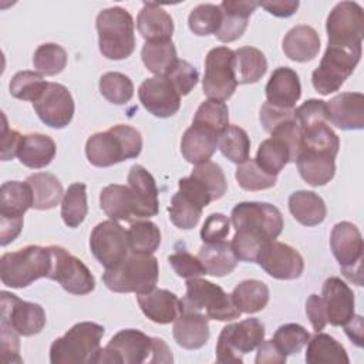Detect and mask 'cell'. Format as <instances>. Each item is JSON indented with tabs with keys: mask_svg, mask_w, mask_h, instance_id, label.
Wrapping results in <instances>:
<instances>
[{
	"mask_svg": "<svg viewBox=\"0 0 364 364\" xmlns=\"http://www.w3.org/2000/svg\"><path fill=\"white\" fill-rule=\"evenodd\" d=\"M169 347L162 338L149 337L135 328L118 331L108 344L101 348L97 364H142L172 363Z\"/></svg>",
	"mask_w": 364,
	"mask_h": 364,
	"instance_id": "cell-1",
	"label": "cell"
},
{
	"mask_svg": "<svg viewBox=\"0 0 364 364\" xmlns=\"http://www.w3.org/2000/svg\"><path fill=\"white\" fill-rule=\"evenodd\" d=\"M142 151V136L131 125L118 124L108 131L92 134L85 142V155L91 165L108 168L136 158Z\"/></svg>",
	"mask_w": 364,
	"mask_h": 364,
	"instance_id": "cell-2",
	"label": "cell"
},
{
	"mask_svg": "<svg viewBox=\"0 0 364 364\" xmlns=\"http://www.w3.org/2000/svg\"><path fill=\"white\" fill-rule=\"evenodd\" d=\"M105 328L92 321L74 324L50 347L51 364H97Z\"/></svg>",
	"mask_w": 364,
	"mask_h": 364,
	"instance_id": "cell-3",
	"label": "cell"
},
{
	"mask_svg": "<svg viewBox=\"0 0 364 364\" xmlns=\"http://www.w3.org/2000/svg\"><path fill=\"white\" fill-rule=\"evenodd\" d=\"M159 277L158 260L152 255H129L117 266L105 269L104 284L115 293H148L156 287Z\"/></svg>",
	"mask_w": 364,
	"mask_h": 364,
	"instance_id": "cell-4",
	"label": "cell"
},
{
	"mask_svg": "<svg viewBox=\"0 0 364 364\" xmlns=\"http://www.w3.org/2000/svg\"><path fill=\"white\" fill-rule=\"evenodd\" d=\"M95 27L98 31L100 53L108 60L128 58L135 50L134 18L122 7H108L98 13Z\"/></svg>",
	"mask_w": 364,
	"mask_h": 364,
	"instance_id": "cell-5",
	"label": "cell"
},
{
	"mask_svg": "<svg viewBox=\"0 0 364 364\" xmlns=\"http://www.w3.org/2000/svg\"><path fill=\"white\" fill-rule=\"evenodd\" d=\"M51 269L50 247L28 245L16 252L4 253L0 259V279L11 289H23L33 282L48 277Z\"/></svg>",
	"mask_w": 364,
	"mask_h": 364,
	"instance_id": "cell-6",
	"label": "cell"
},
{
	"mask_svg": "<svg viewBox=\"0 0 364 364\" xmlns=\"http://www.w3.org/2000/svg\"><path fill=\"white\" fill-rule=\"evenodd\" d=\"M182 304L183 310H205L208 318L219 321H230L242 314L230 294L220 286L200 277L186 280V294L182 299Z\"/></svg>",
	"mask_w": 364,
	"mask_h": 364,
	"instance_id": "cell-7",
	"label": "cell"
},
{
	"mask_svg": "<svg viewBox=\"0 0 364 364\" xmlns=\"http://www.w3.org/2000/svg\"><path fill=\"white\" fill-rule=\"evenodd\" d=\"M236 233L256 237L263 242L274 240L283 230L282 212L266 202H240L230 213Z\"/></svg>",
	"mask_w": 364,
	"mask_h": 364,
	"instance_id": "cell-8",
	"label": "cell"
},
{
	"mask_svg": "<svg viewBox=\"0 0 364 364\" xmlns=\"http://www.w3.org/2000/svg\"><path fill=\"white\" fill-rule=\"evenodd\" d=\"M361 51V46H327L318 67L311 74V84L314 90L321 95L338 91L360 63Z\"/></svg>",
	"mask_w": 364,
	"mask_h": 364,
	"instance_id": "cell-9",
	"label": "cell"
},
{
	"mask_svg": "<svg viewBox=\"0 0 364 364\" xmlns=\"http://www.w3.org/2000/svg\"><path fill=\"white\" fill-rule=\"evenodd\" d=\"M264 340V326L250 317L225 326L216 343V360L220 364H242L243 354L253 351Z\"/></svg>",
	"mask_w": 364,
	"mask_h": 364,
	"instance_id": "cell-10",
	"label": "cell"
},
{
	"mask_svg": "<svg viewBox=\"0 0 364 364\" xmlns=\"http://www.w3.org/2000/svg\"><path fill=\"white\" fill-rule=\"evenodd\" d=\"M330 247L337 259L343 276L357 286H363V236L351 222L334 225L330 236Z\"/></svg>",
	"mask_w": 364,
	"mask_h": 364,
	"instance_id": "cell-11",
	"label": "cell"
},
{
	"mask_svg": "<svg viewBox=\"0 0 364 364\" xmlns=\"http://www.w3.org/2000/svg\"><path fill=\"white\" fill-rule=\"evenodd\" d=\"M235 51L228 47L212 48L205 60L202 88L209 100L226 101L236 91Z\"/></svg>",
	"mask_w": 364,
	"mask_h": 364,
	"instance_id": "cell-12",
	"label": "cell"
},
{
	"mask_svg": "<svg viewBox=\"0 0 364 364\" xmlns=\"http://www.w3.org/2000/svg\"><path fill=\"white\" fill-rule=\"evenodd\" d=\"M328 46L358 47L364 37V13L358 3L340 1L330 11L326 23Z\"/></svg>",
	"mask_w": 364,
	"mask_h": 364,
	"instance_id": "cell-13",
	"label": "cell"
},
{
	"mask_svg": "<svg viewBox=\"0 0 364 364\" xmlns=\"http://www.w3.org/2000/svg\"><path fill=\"white\" fill-rule=\"evenodd\" d=\"M48 247L51 252L48 279L58 282L61 287L71 294L84 296L91 293L95 287V279L84 262L61 246L53 245Z\"/></svg>",
	"mask_w": 364,
	"mask_h": 364,
	"instance_id": "cell-14",
	"label": "cell"
},
{
	"mask_svg": "<svg viewBox=\"0 0 364 364\" xmlns=\"http://www.w3.org/2000/svg\"><path fill=\"white\" fill-rule=\"evenodd\" d=\"M90 249L94 257L105 267H114L129 255L127 230L117 220L98 223L90 236Z\"/></svg>",
	"mask_w": 364,
	"mask_h": 364,
	"instance_id": "cell-15",
	"label": "cell"
},
{
	"mask_svg": "<svg viewBox=\"0 0 364 364\" xmlns=\"http://www.w3.org/2000/svg\"><path fill=\"white\" fill-rule=\"evenodd\" d=\"M1 299V320L13 327L20 336L30 337L38 334L46 326L44 309L31 301L18 299L16 294L9 291L0 293Z\"/></svg>",
	"mask_w": 364,
	"mask_h": 364,
	"instance_id": "cell-16",
	"label": "cell"
},
{
	"mask_svg": "<svg viewBox=\"0 0 364 364\" xmlns=\"http://www.w3.org/2000/svg\"><path fill=\"white\" fill-rule=\"evenodd\" d=\"M256 262L269 276L279 280L299 279L304 270L301 255L290 245L276 239L263 246Z\"/></svg>",
	"mask_w": 364,
	"mask_h": 364,
	"instance_id": "cell-17",
	"label": "cell"
},
{
	"mask_svg": "<svg viewBox=\"0 0 364 364\" xmlns=\"http://www.w3.org/2000/svg\"><path fill=\"white\" fill-rule=\"evenodd\" d=\"M38 118L48 127L65 128L74 117V100L67 87L58 82H48L40 98L33 102Z\"/></svg>",
	"mask_w": 364,
	"mask_h": 364,
	"instance_id": "cell-18",
	"label": "cell"
},
{
	"mask_svg": "<svg viewBox=\"0 0 364 364\" xmlns=\"http://www.w3.org/2000/svg\"><path fill=\"white\" fill-rule=\"evenodd\" d=\"M144 108L158 118H169L179 111L181 95L166 75L146 78L138 88Z\"/></svg>",
	"mask_w": 364,
	"mask_h": 364,
	"instance_id": "cell-19",
	"label": "cell"
},
{
	"mask_svg": "<svg viewBox=\"0 0 364 364\" xmlns=\"http://www.w3.org/2000/svg\"><path fill=\"white\" fill-rule=\"evenodd\" d=\"M321 300L324 304L327 323L340 327L354 316V293L340 277H328L321 287Z\"/></svg>",
	"mask_w": 364,
	"mask_h": 364,
	"instance_id": "cell-20",
	"label": "cell"
},
{
	"mask_svg": "<svg viewBox=\"0 0 364 364\" xmlns=\"http://www.w3.org/2000/svg\"><path fill=\"white\" fill-rule=\"evenodd\" d=\"M336 152L320 148L300 146L296 165L300 176L311 186L328 183L336 173Z\"/></svg>",
	"mask_w": 364,
	"mask_h": 364,
	"instance_id": "cell-21",
	"label": "cell"
},
{
	"mask_svg": "<svg viewBox=\"0 0 364 364\" xmlns=\"http://www.w3.org/2000/svg\"><path fill=\"white\" fill-rule=\"evenodd\" d=\"M327 121L344 131L364 128V95L341 92L326 102Z\"/></svg>",
	"mask_w": 364,
	"mask_h": 364,
	"instance_id": "cell-22",
	"label": "cell"
},
{
	"mask_svg": "<svg viewBox=\"0 0 364 364\" xmlns=\"http://www.w3.org/2000/svg\"><path fill=\"white\" fill-rule=\"evenodd\" d=\"M142 313L156 324H169L183 311L182 300L166 289H152L148 293L136 294Z\"/></svg>",
	"mask_w": 364,
	"mask_h": 364,
	"instance_id": "cell-23",
	"label": "cell"
},
{
	"mask_svg": "<svg viewBox=\"0 0 364 364\" xmlns=\"http://www.w3.org/2000/svg\"><path fill=\"white\" fill-rule=\"evenodd\" d=\"M128 186L135 200V218H152L159 212L158 188L154 176L142 166L134 165L128 172Z\"/></svg>",
	"mask_w": 364,
	"mask_h": 364,
	"instance_id": "cell-24",
	"label": "cell"
},
{
	"mask_svg": "<svg viewBox=\"0 0 364 364\" xmlns=\"http://www.w3.org/2000/svg\"><path fill=\"white\" fill-rule=\"evenodd\" d=\"M219 6L222 10V21L215 36L222 43H232L242 37L247 28L249 17L259 7V1L225 0Z\"/></svg>",
	"mask_w": 364,
	"mask_h": 364,
	"instance_id": "cell-25",
	"label": "cell"
},
{
	"mask_svg": "<svg viewBox=\"0 0 364 364\" xmlns=\"http://www.w3.org/2000/svg\"><path fill=\"white\" fill-rule=\"evenodd\" d=\"M266 102L270 105L293 109L301 95V84L294 70L277 67L266 84Z\"/></svg>",
	"mask_w": 364,
	"mask_h": 364,
	"instance_id": "cell-26",
	"label": "cell"
},
{
	"mask_svg": "<svg viewBox=\"0 0 364 364\" xmlns=\"http://www.w3.org/2000/svg\"><path fill=\"white\" fill-rule=\"evenodd\" d=\"M219 135L208 127L192 122L181 141L182 156L193 165L208 162L216 151Z\"/></svg>",
	"mask_w": 364,
	"mask_h": 364,
	"instance_id": "cell-27",
	"label": "cell"
},
{
	"mask_svg": "<svg viewBox=\"0 0 364 364\" xmlns=\"http://www.w3.org/2000/svg\"><path fill=\"white\" fill-rule=\"evenodd\" d=\"M206 314L183 310L173 321L172 334L178 346L186 350H198L209 340V324Z\"/></svg>",
	"mask_w": 364,
	"mask_h": 364,
	"instance_id": "cell-28",
	"label": "cell"
},
{
	"mask_svg": "<svg viewBox=\"0 0 364 364\" xmlns=\"http://www.w3.org/2000/svg\"><path fill=\"white\" fill-rule=\"evenodd\" d=\"M136 28L146 41H168L172 38L173 20L156 3H144L136 17Z\"/></svg>",
	"mask_w": 364,
	"mask_h": 364,
	"instance_id": "cell-29",
	"label": "cell"
},
{
	"mask_svg": "<svg viewBox=\"0 0 364 364\" xmlns=\"http://www.w3.org/2000/svg\"><path fill=\"white\" fill-rule=\"evenodd\" d=\"M282 47L286 57H289L291 61L306 63L318 54L320 37L313 27L299 24L287 31Z\"/></svg>",
	"mask_w": 364,
	"mask_h": 364,
	"instance_id": "cell-30",
	"label": "cell"
},
{
	"mask_svg": "<svg viewBox=\"0 0 364 364\" xmlns=\"http://www.w3.org/2000/svg\"><path fill=\"white\" fill-rule=\"evenodd\" d=\"M55 142L44 134L23 135V141L17 154L18 161L31 169H40L51 164L55 156Z\"/></svg>",
	"mask_w": 364,
	"mask_h": 364,
	"instance_id": "cell-31",
	"label": "cell"
},
{
	"mask_svg": "<svg viewBox=\"0 0 364 364\" xmlns=\"http://www.w3.org/2000/svg\"><path fill=\"white\" fill-rule=\"evenodd\" d=\"M289 210L303 226L320 225L327 215L321 196L311 191H296L289 196Z\"/></svg>",
	"mask_w": 364,
	"mask_h": 364,
	"instance_id": "cell-32",
	"label": "cell"
},
{
	"mask_svg": "<svg viewBox=\"0 0 364 364\" xmlns=\"http://www.w3.org/2000/svg\"><path fill=\"white\" fill-rule=\"evenodd\" d=\"M100 206L112 220L129 222L135 216V200L129 186L108 185L100 193Z\"/></svg>",
	"mask_w": 364,
	"mask_h": 364,
	"instance_id": "cell-33",
	"label": "cell"
},
{
	"mask_svg": "<svg viewBox=\"0 0 364 364\" xmlns=\"http://www.w3.org/2000/svg\"><path fill=\"white\" fill-rule=\"evenodd\" d=\"M199 260L202 262L206 274L222 277L232 273L237 266V257L235 256L230 242H215L203 243L198 253Z\"/></svg>",
	"mask_w": 364,
	"mask_h": 364,
	"instance_id": "cell-34",
	"label": "cell"
},
{
	"mask_svg": "<svg viewBox=\"0 0 364 364\" xmlns=\"http://www.w3.org/2000/svg\"><path fill=\"white\" fill-rule=\"evenodd\" d=\"M26 182L33 192V208L47 210L55 208L63 200L64 191L58 178L50 172H37L30 175Z\"/></svg>",
	"mask_w": 364,
	"mask_h": 364,
	"instance_id": "cell-35",
	"label": "cell"
},
{
	"mask_svg": "<svg viewBox=\"0 0 364 364\" xmlns=\"http://www.w3.org/2000/svg\"><path fill=\"white\" fill-rule=\"evenodd\" d=\"M33 208V192L27 182L7 181L0 186V216L23 218Z\"/></svg>",
	"mask_w": 364,
	"mask_h": 364,
	"instance_id": "cell-36",
	"label": "cell"
},
{
	"mask_svg": "<svg viewBox=\"0 0 364 364\" xmlns=\"http://www.w3.org/2000/svg\"><path fill=\"white\" fill-rule=\"evenodd\" d=\"M306 350V363L309 364H331L343 363L348 364V355L341 343L334 337L326 333L317 331V334L307 341Z\"/></svg>",
	"mask_w": 364,
	"mask_h": 364,
	"instance_id": "cell-37",
	"label": "cell"
},
{
	"mask_svg": "<svg viewBox=\"0 0 364 364\" xmlns=\"http://www.w3.org/2000/svg\"><path fill=\"white\" fill-rule=\"evenodd\" d=\"M266 71L267 60L259 48L246 46L235 50V74L237 84L257 82Z\"/></svg>",
	"mask_w": 364,
	"mask_h": 364,
	"instance_id": "cell-38",
	"label": "cell"
},
{
	"mask_svg": "<svg viewBox=\"0 0 364 364\" xmlns=\"http://www.w3.org/2000/svg\"><path fill=\"white\" fill-rule=\"evenodd\" d=\"M232 299L242 313L253 314L263 310L269 303V287L262 280L249 279L236 284Z\"/></svg>",
	"mask_w": 364,
	"mask_h": 364,
	"instance_id": "cell-39",
	"label": "cell"
},
{
	"mask_svg": "<svg viewBox=\"0 0 364 364\" xmlns=\"http://www.w3.org/2000/svg\"><path fill=\"white\" fill-rule=\"evenodd\" d=\"M141 57L145 67L155 75H166L179 60L172 40L168 41H145Z\"/></svg>",
	"mask_w": 364,
	"mask_h": 364,
	"instance_id": "cell-40",
	"label": "cell"
},
{
	"mask_svg": "<svg viewBox=\"0 0 364 364\" xmlns=\"http://www.w3.org/2000/svg\"><path fill=\"white\" fill-rule=\"evenodd\" d=\"M85 183L75 182L68 186L61 200V218L68 228L80 226L88 212Z\"/></svg>",
	"mask_w": 364,
	"mask_h": 364,
	"instance_id": "cell-41",
	"label": "cell"
},
{
	"mask_svg": "<svg viewBox=\"0 0 364 364\" xmlns=\"http://www.w3.org/2000/svg\"><path fill=\"white\" fill-rule=\"evenodd\" d=\"M127 235L129 250L132 253L154 255L161 245V230L151 220L132 222Z\"/></svg>",
	"mask_w": 364,
	"mask_h": 364,
	"instance_id": "cell-42",
	"label": "cell"
},
{
	"mask_svg": "<svg viewBox=\"0 0 364 364\" xmlns=\"http://www.w3.org/2000/svg\"><path fill=\"white\" fill-rule=\"evenodd\" d=\"M218 148L223 156L239 165L249 159L250 138L239 125H228L219 135Z\"/></svg>",
	"mask_w": 364,
	"mask_h": 364,
	"instance_id": "cell-43",
	"label": "cell"
},
{
	"mask_svg": "<svg viewBox=\"0 0 364 364\" xmlns=\"http://www.w3.org/2000/svg\"><path fill=\"white\" fill-rule=\"evenodd\" d=\"M202 210L203 208L200 205L178 191L171 199L169 219L176 228L188 230L198 225L202 216Z\"/></svg>",
	"mask_w": 364,
	"mask_h": 364,
	"instance_id": "cell-44",
	"label": "cell"
},
{
	"mask_svg": "<svg viewBox=\"0 0 364 364\" xmlns=\"http://www.w3.org/2000/svg\"><path fill=\"white\" fill-rule=\"evenodd\" d=\"M235 176H236V181H237L239 186L242 189L250 191V192L270 189L277 182L276 175H270V173L264 172L256 164V161L252 159V158H249L245 162L237 165Z\"/></svg>",
	"mask_w": 364,
	"mask_h": 364,
	"instance_id": "cell-45",
	"label": "cell"
},
{
	"mask_svg": "<svg viewBox=\"0 0 364 364\" xmlns=\"http://www.w3.org/2000/svg\"><path fill=\"white\" fill-rule=\"evenodd\" d=\"M67 64V51L54 43H46L37 47L33 55V65L41 75H57Z\"/></svg>",
	"mask_w": 364,
	"mask_h": 364,
	"instance_id": "cell-46",
	"label": "cell"
},
{
	"mask_svg": "<svg viewBox=\"0 0 364 364\" xmlns=\"http://www.w3.org/2000/svg\"><path fill=\"white\" fill-rule=\"evenodd\" d=\"M47 84L48 82H46V80L40 73L26 70V71H18L17 74L13 75L9 90H10V94L17 100L36 102L47 88Z\"/></svg>",
	"mask_w": 364,
	"mask_h": 364,
	"instance_id": "cell-47",
	"label": "cell"
},
{
	"mask_svg": "<svg viewBox=\"0 0 364 364\" xmlns=\"http://www.w3.org/2000/svg\"><path fill=\"white\" fill-rule=\"evenodd\" d=\"M100 92L108 102L122 105L132 98L134 84L128 75L111 71L100 78Z\"/></svg>",
	"mask_w": 364,
	"mask_h": 364,
	"instance_id": "cell-48",
	"label": "cell"
},
{
	"mask_svg": "<svg viewBox=\"0 0 364 364\" xmlns=\"http://www.w3.org/2000/svg\"><path fill=\"white\" fill-rule=\"evenodd\" d=\"M222 21V10L219 4H199L196 6L189 17L188 26L191 31L196 36H209L215 34Z\"/></svg>",
	"mask_w": 364,
	"mask_h": 364,
	"instance_id": "cell-49",
	"label": "cell"
},
{
	"mask_svg": "<svg viewBox=\"0 0 364 364\" xmlns=\"http://www.w3.org/2000/svg\"><path fill=\"white\" fill-rule=\"evenodd\" d=\"M192 122L208 127L220 134L229 125L228 105L223 101L208 98L198 107Z\"/></svg>",
	"mask_w": 364,
	"mask_h": 364,
	"instance_id": "cell-50",
	"label": "cell"
},
{
	"mask_svg": "<svg viewBox=\"0 0 364 364\" xmlns=\"http://www.w3.org/2000/svg\"><path fill=\"white\" fill-rule=\"evenodd\" d=\"M191 176L198 179L205 186V189L209 192L212 198V202L220 199L226 193L228 182H226L225 173L222 168L212 161L196 165Z\"/></svg>",
	"mask_w": 364,
	"mask_h": 364,
	"instance_id": "cell-51",
	"label": "cell"
},
{
	"mask_svg": "<svg viewBox=\"0 0 364 364\" xmlns=\"http://www.w3.org/2000/svg\"><path fill=\"white\" fill-rule=\"evenodd\" d=\"M272 340L276 343L283 354L291 355L301 351V348L310 340V334L303 326L296 323H287L280 326L274 331Z\"/></svg>",
	"mask_w": 364,
	"mask_h": 364,
	"instance_id": "cell-52",
	"label": "cell"
},
{
	"mask_svg": "<svg viewBox=\"0 0 364 364\" xmlns=\"http://www.w3.org/2000/svg\"><path fill=\"white\" fill-rule=\"evenodd\" d=\"M166 77L171 80V82L182 97L188 95L198 84L199 73L191 63L185 60H178L171 71L166 74Z\"/></svg>",
	"mask_w": 364,
	"mask_h": 364,
	"instance_id": "cell-53",
	"label": "cell"
},
{
	"mask_svg": "<svg viewBox=\"0 0 364 364\" xmlns=\"http://www.w3.org/2000/svg\"><path fill=\"white\" fill-rule=\"evenodd\" d=\"M168 262L179 277L192 279V277H200L206 274V270L202 262L199 260V257L191 255L186 250H178L172 253L168 257Z\"/></svg>",
	"mask_w": 364,
	"mask_h": 364,
	"instance_id": "cell-54",
	"label": "cell"
},
{
	"mask_svg": "<svg viewBox=\"0 0 364 364\" xmlns=\"http://www.w3.org/2000/svg\"><path fill=\"white\" fill-rule=\"evenodd\" d=\"M294 117L299 122L300 129H306L317 124L327 122L326 101L316 100V98L307 100L299 108L294 109Z\"/></svg>",
	"mask_w": 364,
	"mask_h": 364,
	"instance_id": "cell-55",
	"label": "cell"
},
{
	"mask_svg": "<svg viewBox=\"0 0 364 364\" xmlns=\"http://www.w3.org/2000/svg\"><path fill=\"white\" fill-rule=\"evenodd\" d=\"M230 230V219L223 213L209 215L200 229V239L203 243H215L225 240Z\"/></svg>",
	"mask_w": 364,
	"mask_h": 364,
	"instance_id": "cell-56",
	"label": "cell"
},
{
	"mask_svg": "<svg viewBox=\"0 0 364 364\" xmlns=\"http://www.w3.org/2000/svg\"><path fill=\"white\" fill-rule=\"evenodd\" d=\"M0 330H1V358L4 363H23L20 357V341H18V333L10 327L7 323L0 321Z\"/></svg>",
	"mask_w": 364,
	"mask_h": 364,
	"instance_id": "cell-57",
	"label": "cell"
},
{
	"mask_svg": "<svg viewBox=\"0 0 364 364\" xmlns=\"http://www.w3.org/2000/svg\"><path fill=\"white\" fill-rule=\"evenodd\" d=\"M3 128H1V161H10L17 156L23 135L16 129L9 128L6 115L3 114Z\"/></svg>",
	"mask_w": 364,
	"mask_h": 364,
	"instance_id": "cell-58",
	"label": "cell"
},
{
	"mask_svg": "<svg viewBox=\"0 0 364 364\" xmlns=\"http://www.w3.org/2000/svg\"><path fill=\"white\" fill-rule=\"evenodd\" d=\"M306 314L316 331H321L327 326V316L323 300L318 294H310L306 300Z\"/></svg>",
	"mask_w": 364,
	"mask_h": 364,
	"instance_id": "cell-59",
	"label": "cell"
},
{
	"mask_svg": "<svg viewBox=\"0 0 364 364\" xmlns=\"http://www.w3.org/2000/svg\"><path fill=\"white\" fill-rule=\"evenodd\" d=\"M287 355L280 351L273 340H263L257 346V353L255 363L256 364H284Z\"/></svg>",
	"mask_w": 364,
	"mask_h": 364,
	"instance_id": "cell-60",
	"label": "cell"
},
{
	"mask_svg": "<svg viewBox=\"0 0 364 364\" xmlns=\"http://www.w3.org/2000/svg\"><path fill=\"white\" fill-rule=\"evenodd\" d=\"M297 0H270V1H259V6L263 7L267 13L276 17H290L299 9Z\"/></svg>",
	"mask_w": 364,
	"mask_h": 364,
	"instance_id": "cell-61",
	"label": "cell"
},
{
	"mask_svg": "<svg viewBox=\"0 0 364 364\" xmlns=\"http://www.w3.org/2000/svg\"><path fill=\"white\" fill-rule=\"evenodd\" d=\"M23 229V218L0 216V245L6 246L13 242Z\"/></svg>",
	"mask_w": 364,
	"mask_h": 364,
	"instance_id": "cell-62",
	"label": "cell"
},
{
	"mask_svg": "<svg viewBox=\"0 0 364 364\" xmlns=\"http://www.w3.org/2000/svg\"><path fill=\"white\" fill-rule=\"evenodd\" d=\"M344 331L347 334V337L357 346V347H363V317L361 316H353L344 326Z\"/></svg>",
	"mask_w": 364,
	"mask_h": 364,
	"instance_id": "cell-63",
	"label": "cell"
}]
</instances>
